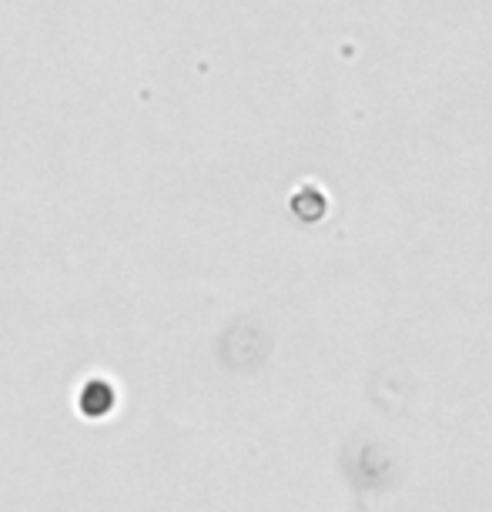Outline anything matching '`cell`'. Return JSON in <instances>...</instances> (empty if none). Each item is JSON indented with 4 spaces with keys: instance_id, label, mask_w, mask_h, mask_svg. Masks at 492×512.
Segmentation results:
<instances>
[{
    "instance_id": "cell-1",
    "label": "cell",
    "mask_w": 492,
    "mask_h": 512,
    "mask_svg": "<svg viewBox=\"0 0 492 512\" xmlns=\"http://www.w3.org/2000/svg\"><path fill=\"white\" fill-rule=\"evenodd\" d=\"M111 405H114V392H111V385H104V382H91L88 389L81 392V409L88 412V415H104V412H111Z\"/></svg>"
}]
</instances>
